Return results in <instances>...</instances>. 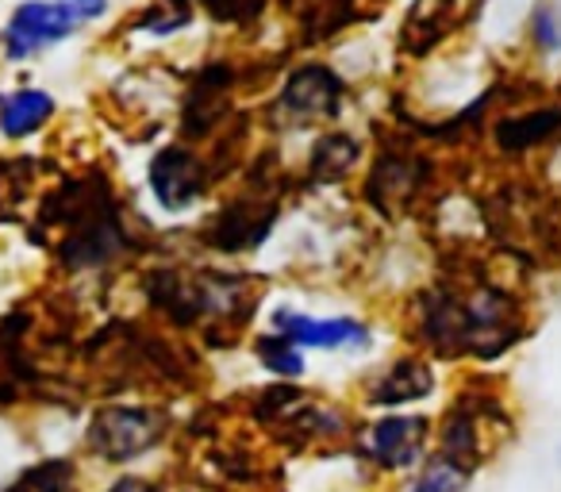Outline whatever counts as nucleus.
Returning a JSON list of instances; mask_svg holds the SVG:
<instances>
[{"label":"nucleus","instance_id":"nucleus-5","mask_svg":"<svg viewBox=\"0 0 561 492\" xmlns=\"http://www.w3.org/2000/svg\"><path fill=\"white\" fill-rule=\"evenodd\" d=\"M211 185H216L211 158L201 155L193 142H165L147 162V193L165 216H185L201 208L211 196Z\"/></svg>","mask_w":561,"mask_h":492},{"label":"nucleus","instance_id":"nucleus-3","mask_svg":"<svg viewBox=\"0 0 561 492\" xmlns=\"http://www.w3.org/2000/svg\"><path fill=\"white\" fill-rule=\"evenodd\" d=\"M170 438V415L158 404H101L85 423V450L101 466H131Z\"/></svg>","mask_w":561,"mask_h":492},{"label":"nucleus","instance_id":"nucleus-1","mask_svg":"<svg viewBox=\"0 0 561 492\" xmlns=\"http://www.w3.org/2000/svg\"><path fill=\"white\" fill-rule=\"evenodd\" d=\"M415 339L443 358L473 354L496 358L519 339V308L492 285H477L469 293L458 289H423L412 308Z\"/></svg>","mask_w":561,"mask_h":492},{"label":"nucleus","instance_id":"nucleus-13","mask_svg":"<svg viewBox=\"0 0 561 492\" xmlns=\"http://www.w3.org/2000/svg\"><path fill=\"white\" fill-rule=\"evenodd\" d=\"M254 362L265 369V374L273 377V381H305L308 377V354L300 351L293 339L277 335V331H262V335H254Z\"/></svg>","mask_w":561,"mask_h":492},{"label":"nucleus","instance_id":"nucleus-17","mask_svg":"<svg viewBox=\"0 0 561 492\" xmlns=\"http://www.w3.org/2000/svg\"><path fill=\"white\" fill-rule=\"evenodd\" d=\"M78 27H96L116 12V0H58Z\"/></svg>","mask_w":561,"mask_h":492},{"label":"nucleus","instance_id":"nucleus-16","mask_svg":"<svg viewBox=\"0 0 561 492\" xmlns=\"http://www.w3.org/2000/svg\"><path fill=\"white\" fill-rule=\"evenodd\" d=\"M78 489V466L70 458H43L0 492H73Z\"/></svg>","mask_w":561,"mask_h":492},{"label":"nucleus","instance_id":"nucleus-18","mask_svg":"<svg viewBox=\"0 0 561 492\" xmlns=\"http://www.w3.org/2000/svg\"><path fill=\"white\" fill-rule=\"evenodd\" d=\"M196 9H208L216 20H250L265 0H193Z\"/></svg>","mask_w":561,"mask_h":492},{"label":"nucleus","instance_id":"nucleus-12","mask_svg":"<svg viewBox=\"0 0 561 492\" xmlns=\"http://www.w3.org/2000/svg\"><path fill=\"white\" fill-rule=\"evenodd\" d=\"M196 20V4L193 0H150L127 24V35L142 43H162L173 35H185V27H193Z\"/></svg>","mask_w":561,"mask_h":492},{"label":"nucleus","instance_id":"nucleus-19","mask_svg":"<svg viewBox=\"0 0 561 492\" xmlns=\"http://www.w3.org/2000/svg\"><path fill=\"white\" fill-rule=\"evenodd\" d=\"M101 492H165V489H162V481H154V477L124 473V477H116L112 484H104Z\"/></svg>","mask_w":561,"mask_h":492},{"label":"nucleus","instance_id":"nucleus-8","mask_svg":"<svg viewBox=\"0 0 561 492\" xmlns=\"http://www.w3.org/2000/svg\"><path fill=\"white\" fill-rule=\"evenodd\" d=\"M270 331L293 339L305 354H366L374 346V328L366 320H358V316H316L297 305L273 308Z\"/></svg>","mask_w":561,"mask_h":492},{"label":"nucleus","instance_id":"nucleus-6","mask_svg":"<svg viewBox=\"0 0 561 492\" xmlns=\"http://www.w3.org/2000/svg\"><path fill=\"white\" fill-rule=\"evenodd\" d=\"M78 32L81 27L66 16L58 0H16L9 16L0 20V62L12 70L32 66L47 58L50 50L73 43Z\"/></svg>","mask_w":561,"mask_h":492},{"label":"nucleus","instance_id":"nucleus-15","mask_svg":"<svg viewBox=\"0 0 561 492\" xmlns=\"http://www.w3.org/2000/svg\"><path fill=\"white\" fill-rule=\"evenodd\" d=\"M553 131H561V108H542L519 119H500L496 142L504 150H530L535 142L550 139Z\"/></svg>","mask_w":561,"mask_h":492},{"label":"nucleus","instance_id":"nucleus-2","mask_svg":"<svg viewBox=\"0 0 561 492\" xmlns=\"http://www.w3.org/2000/svg\"><path fill=\"white\" fill-rule=\"evenodd\" d=\"M147 305L173 328L204 335L242 331L257 316V289L250 274L227 270H147L142 274Z\"/></svg>","mask_w":561,"mask_h":492},{"label":"nucleus","instance_id":"nucleus-10","mask_svg":"<svg viewBox=\"0 0 561 492\" xmlns=\"http://www.w3.org/2000/svg\"><path fill=\"white\" fill-rule=\"evenodd\" d=\"M273 224H277V204L265 201H234V208H224L219 216L208 219L204 227V242L208 251L219 254H242V251H257L265 239H270Z\"/></svg>","mask_w":561,"mask_h":492},{"label":"nucleus","instance_id":"nucleus-11","mask_svg":"<svg viewBox=\"0 0 561 492\" xmlns=\"http://www.w3.org/2000/svg\"><path fill=\"white\" fill-rule=\"evenodd\" d=\"M58 119V96L47 85H24L0 89V142H32L39 135L50 131V124Z\"/></svg>","mask_w":561,"mask_h":492},{"label":"nucleus","instance_id":"nucleus-9","mask_svg":"<svg viewBox=\"0 0 561 492\" xmlns=\"http://www.w3.org/2000/svg\"><path fill=\"white\" fill-rule=\"evenodd\" d=\"M435 389V366L420 354H404V358H392L389 366L374 369L362 381V404L381 408V412H404L412 404H423Z\"/></svg>","mask_w":561,"mask_h":492},{"label":"nucleus","instance_id":"nucleus-14","mask_svg":"<svg viewBox=\"0 0 561 492\" xmlns=\"http://www.w3.org/2000/svg\"><path fill=\"white\" fill-rule=\"evenodd\" d=\"M469 481H473V469L461 466V461H450L443 454H431L400 492H466Z\"/></svg>","mask_w":561,"mask_h":492},{"label":"nucleus","instance_id":"nucleus-7","mask_svg":"<svg viewBox=\"0 0 561 492\" xmlns=\"http://www.w3.org/2000/svg\"><path fill=\"white\" fill-rule=\"evenodd\" d=\"M358 454L377 473H415L431 458L435 423L420 412H385L358 431Z\"/></svg>","mask_w":561,"mask_h":492},{"label":"nucleus","instance_id":"nucleus-4","mask_svg":"<svg viewBox=\"0 0 561 492\" xmlns=\"http://www.w3.org/2000/svg\"><path fill=\"white\" fill-rule=\"evenodd\" d=\"M351 89L339 66L331 62H297L285 78H280L277 93H273V112L289 127L305 131V127H328L343 116Z\"/></svg>","mask_w":561,"mask_h":492}]
</instances>
